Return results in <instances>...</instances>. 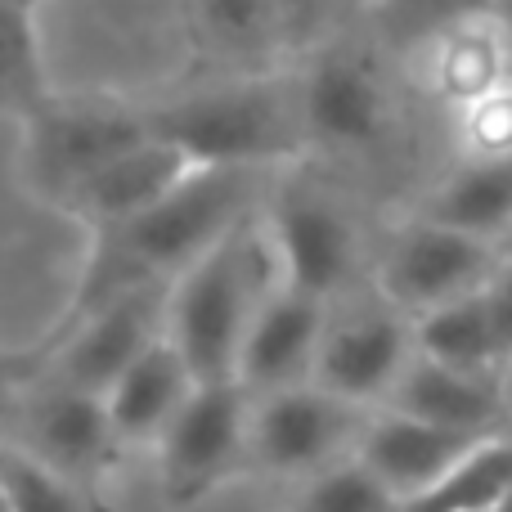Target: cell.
Segmentation results:
<instances>
[{"instance_id":"9a60e30c","label":"cell","mask_w":512,"mask_h":512,"mask_svg":"<svg viewBox=\"0 0 512 512\" xmlns=\"http://www.w3.org/2000/svg\"><path fill=\"white\" fill-rule=\"evenodd\" d=\"M382 409H396V414H409L418 423L463 436H499L512 427V400L504 378L459 373L423 360V355H414V364L405 369V378L396 382V391Z\"/></svg>"},{"instance_id":"f1b7e54d","label":"cell","mask_w":512,"mask_h":512,"mask_svg":"<svg viewBox=\"0 0 512 512\" xmlns=\"http://www.w3.org/2000/svg\"><path fill=\"white\" fill-rule=\"evenodd\" d=\"M36 369H41V355L0 346V391H14V387H23V382H32Z\"/></svg>"},{"instance_id":"4fadbf2b","label":"cell","mask_w":512,"mask_h":512,"mask_svg":"<svg viewBox=\"0 0 512 512\" xmlns=\"http://www.w3.org/2000/svg\"><path fill=\"white\" fill-rule=\"evenodd\" d=\"M324 324L328 301L279 288L248 328V342L239 355V387L248 396H270V391L310 382L319 342H324Z\"/></svg>"},{"instance_id":"603a6c76","label":"cell","mask_w":512,"mask_h":512,"mask_svg":"<svg viewBox=\"0 0 512 512\" xmlns=\"http://www.w3.org/2000/svg\"><path fill=\"white\" fill-rule=\"evenodd\" d=\"M0 490L9 512H104L81 481L54 472L18 441H0Z\"/></svg>"},{"instance_id":"e575fe53","label":"cell","mask_w":512,"mask_h":512,"mask_svg":"<svg viewBox=\"0 0 512 512\" xmlns=\"http://www.w3.org/2000/svg\"><path fill=\"white\" fill-rule=\"evenodd\" d=\"M499 512H512V495L504 499V504H499Z\"/></svg>"},{"instance_id":"277c9868","label":"cell","mask_w":512,"mask_h":512,"mask_svg":"<svg viewBox=\"0 0 512 512\" xmlns=\"http://www.w3.org/2000/svg\"><path fill=\"white\" fill-rule=\"evenodd\" d=\"M149 135L144 108H126L117 99H45L27 117V176L45 198L63 203Z\"/></svg>"},{"instance_id":"e0dca14e","label":"cell","mask_w":512,"mask_h":512,"mask_svg":"<svg viewBox=\"0 0 512 512\" xmlns=\"http://www.w3.org/2000/svg\"><path fill=\"white\" fill-rule=\"evenodd\" d=\"M301 113H306L310 140L373 144L387 122V99L364 59L324 54L301 81Z\"/></svg>"},{"instance_id":"836d02e7","label":"cell","mask_w":512,"mask_h":512,"mask_svg":"<svg viewBox=\"0 0 512 512\" xmlns=\"http://www.w3.org/2000/svg\"><path fill=\"white\" fill-rule=\"evenodd\" d=\"M499 252H504V256H512V234H508V239H504V248H499Z\"/></svg>"},{"instance_id":"5bb4252c","label":"cell","mask_w":512,"mask_h":512,"mask_svg":"<svg viewBox=\"0 0 512 512\" xmlns=\"http://www.w3.org/2000/svg\"><path fill=\"white\" fill-rule=\"evenodd\" d=\"M18 445L32 450L36 459H45L54 472L86 486L90 477L113 468L117 450H122V436H117L104 396H90V391L54 382L50 391H41L32 400V409H27V441Z\"/></svg>"},{"instance_id":"cb8c5ba5","label":"cell","mask_w":512,"mask_h":512,"mask_svg":"<svg viewBox=\"0 0 512 512\" xmlns=\"http://www.w3.org/2000/svg\"><path fill=\"white\" fill-rule=\"evenodd\" d=\"M41 90V41H36L32 14L0 0V99H27V108H41Z\"/></svg>"},{"instance_id":"4316f807","label":"cell","mask_w":512,"mask_h":512,"mask_svg":"<svg viewBox=\"0 0 512 512\" xmlns=\"http://www.w3.org/2000/svg\"><path fill=\"white\" fill-rule=\"evenodd\" d=\"M486 310H490V324H495V342H499L504 373H508V364H512V256H504V261H499V270L490 274Z\"/></svg>"},{"instance_id":"7c38bea8","label":"cell","mask_w":512,"mask_h":512,"mask_svg":"<svg viewBox=\"0 0 512 512\" xmlns=\"http://www.w3.org/2000/svg\"><path fill=\"white\" fill-rule=\"evenodd\" d=\"M481 441H490V436L445 432V427L418 423V418L396 414V409H378V414H369V427H364V436H360L355 459H360L400 504H414L427 490L441 486Z\"/></svg>"},{"instance_id":"2e32d148","label":"cell","mask_w":512,"mask_h":512,"mask_svg":"<svg viewBox=\"0 0 512 512\" xmlns=\"http://www.w3.org/2000/svg\"><path fill=\"white\" fill-rule=\"evenodd\" d=\"M512 81V41L495 18H463L427 32L423 86L454 113L495 95Z\"/></svg>"},{"instance_id":"d590c367","label":"cell","mask_w":512,"mask_h":512,"mask_svg":"<svg viewBox=\"0 0 512 512\" xmlns=\"http://www.w3.org/2000/svg\"><path fill=\"white\" fill-rule=\"evenodd\" d=\"M0 512H9V504H5V490H0Z\"/></svg>"},{"instance_id":"d6986e66","label":"cell","mask_w":512,"mask_h":512,"mask_svg":"<svg viewBox=\"0 0 512 512\" xmlns=\"http://www.w3.org/2000/svg\"><path fill=\"white\" fill-rule=\"evenodd\" d=\"M423 221L504 248L512 234V158H463L450 180L427 198Z\"/></svg>"},{"instance_id":"8d00e7d4","label":"cell","mask_w":512,"mask_h":512,"mask_svg":"<svg viewBox=\"0 0 512 512\" xmlns=\"http://www.w3.org/2000/svg\"><path fill=\"white\" fill-rule=\"evenodd\" d=\"M508 41H512V32H508Z\"/></svg>"},{"instance_id":"d6a6232c","label":"cell","mask_w":512,"mask_h":512,"mask_svg":"<svg viewBox=\"0 0 512 512\" xmlns=\"http://www.w3.org/2000/svg\"><path fill=\"white\" fill-rule=\"evenodd\" d=\"M504 387H508V400H512V364H508V373H504Z\"/></svg>"},{"instance_id":"4dcf8cb0","label":"cell","mask_w":512,"mask_h":512,"mask_svg":"<svg viewBox=\"0 0 512 512\" xmlns=\"http://www.w3.org/2000/svg\"><path fill=\"white\" fill-rule=\"evenodd\" d=\"M495 23L504 27V32H512V0H499V9H495Z\"/></svg>"},{"instance_id":"ac0fdd59","label":"cell","mask_w":512,"mask_h":512,"mask_svg":"<svg viewBox=\"0 0 512 512\" xmlns=\"http://www.w3.org/2000/svg\"><path fill=\"white\" fill-rule=\"evenodd\" d=\"M194 391L198 378L189 373L185 355L176 351L171 337H162L117 378V387L104 400L122 445H158Z\"/></svg>"},{"instance_id":"ffe728a7","label":"cell","mask_w":512,"mask_h":512,"mask_svg":"<svg viewBox=\"0 0 512 512\" xmlns=\"http://www.w3.org/2000/svg\"><path fill=\"white\" fill-rule=\"evenodd\" d=\"M414 342L418 355L432 364L477 373V378H504V355H499L495 324L486 310V288L414 319Z\"/></svg>"},{"instance_id":"484cf974","label":"cell","mask_w":512,"mask_h":512,"mask_svg":"<svg viewBox=\"0 0 512 512\" xmlns=\"http://www.w3.org/2000/svg\"><path fill=\"white\" fill-rule=\"evenodd\" d=\"M454 131H459L463 158H512V81L463 113H454Z\"/></svg>"},{"instance_id":"83f0119b","label":"cell","mask_w":512,"mask_h":512,"mask_svg":"<svg viewBox=\"0 0 512 512\" xmlns=\"http://www.w3.org/2000/svg\"><path fill=\"white\" fill-rule=\"evenodd\" d=\"M418 9L427 14V23L445 27V23H463V18H495L499 0H418Z\"/></svg>"},{"instance_id":"6da1fadb","label":"cell","mask_w":512,"mask_h":512,"mask_svg":"<svg viewBox=\"0 0 512 512\" xmlns=\"http://www.w3.org/2000/svg\"><path fill=\"white\" fill-rule=\"evenodd\" d=\"M261 198V171H194L167 203L117 230L95 234L72 297L68 324L144 288H171L221 239H230Z\"/></svg>"},{"instance_id":"5b68a950","label":"cell","mask_w":512,"mask_h":512,"mask_svg":"<svg viewBox=\"0 0 512 512\" xmlns=\"http://www.w3.org/2000/svg\"><path fill=\"white\" fill-rule=\"evenodd\" d=\"M364 427L369 409H355L315 382H301L288 391L252 396L248 459L279 477H319L355 459Z\"/></svg>"},{"instance_id":"9c48e42d","label":"cell","mask_w":512,"mask_h":512,"mask_svg":"<svg viewBox=\"0 0 512 512\" xmlns=\"http://www.w3.org/2000/svg\"><path fill=\"white\" fill-rule=\"evenodd\" d=\"M167 306L171 288H144L90 310L86 319L63 328L59 351V382L63 387L108 396L126 369L167 337Z\"/></svg>"},{"instance_id":"8992f818","label":"cell","mask_w":512,"mask_h":512,"mask_svg":"<svg viewBox=\"0 0 512 512\" xmlns=\"http://www.w3.org/2000/svg\"><path fill=\"white\" fill-rule=\"evenodd\" d=\"M499 261H504V252L495 243L468 239V234L445 230V225L418 216L414 225H405L391 239L378 270V288L382 301L396 306L400 315L423 319L432 310L450 306V301L481 292L490 283V274L499 270Z\"/></svg>"},{"instance_id":"52a82bcc","label":"cell","mask_w":512,"mask_h":512,"mask_svg":"<svg viewBox=\"0 0 512 512\" xmlns=\"http://www.w3.org/2000/svg\"><path fill=\"white\" fill-rule=\"evenodd\" d=\"M248 427H252V396L239 382L198 387L189 405L176 414L167 436L158 441L162 490L176 508L207 499L234 468L248 459Z\"/></svg>"},{"instance_id":"7402d4cb","label":"cell","mask_w":512,"mask_h":512,"mask_svg":"<svg viewBox=\"0 0 512 512\" xmlns=\"http://www.w3.org/2000/svg\"><path fill=\"white\" fill-rule=\"evenodd\" d=\"M512 495V432L481 441L450 477L423 499L405 504V512H499Z\"/></svg>"},{"instance_id":"74e56055","label":"cell","mask_w":512,"mask_h":512,"mask_svg":"<svg viewBox=\"0 0 512 512\" xmlns=\"http://www.w3.org/2000/svg\"><path fill=\"white\" fill-rule=\"evenodd\" d=\"M508 432H512V427H508Z\"/></svg>"},{"instance_id":"44dd1931","label":"cell","mask_w":512,"mask_h":512,"mask_svg":"<svg viewBox=\"0 0 512 512\" xmlns=\"http://www.w3.org/2000/svg\"><path fill=\"white\" fill-rule=\"evenodd\" d=\"M189 18L207 50L234 63H265L283 45L274 0H189Z\"/></svg>"},{"instance_id":"ba28073f","label":"cell","mask_w":512,"mask_h":512,"mask_svg":"<svg viewBox=\"0 0 512 512\" xmlns=\"http://www.w3.org/2000/svg\"><path fill=\"white\" fill-rule=\"evenodd\" d=\"M414 355L418 342L409 315H400L387 301L351 306L346 315L324 324V342H319L310 382L355 409H373L391 400Z\"/></svg>"},{"instance_id":"d4e9b609","label":"cell","mask_w":512,"mask_h":512,"mask_svg":"<svg viewBox=\"0 0 512 512\" xmlns=\"http://www.w3.org/2000/svg\"><path fill=\"white\" fill-rule=\"evenodd\" d=\"M301 512H405V504L360 459H346L310 481Z\"/></svg>"},{"instance_id":"f546056e","label":"cell","mask_w":512,"mask_h":512,"mask_svg":"<svg viewBox=\"0 0 512 512\" xmlns=\"http://www.w3.org/2000/svg\"><path fill=\"white\" fill-rule=\"evenodd\" d=\"M319 5H324V0H274V9H279V23H283V36L301 32V27H306L310 18L319 14Z\"/></svg>"},{"instance_id":"3957f363","label":"cell","mask_w":512,"mask_h":512,"mask_svg":"<svg viewBox=\"0 0 512 512\" xmlns=\"http://www.w3.org/2000/svg\"><path fill=\"white\" fill-rule=\"evenodd\" d=\"M144 117L158 140L207 171H270L310 140L301 86L274 77L225 81L176 104L144 108Z\"/></svg>"},{"instance_id":"30bf717a","label":"cell","mask_w":512,"mask_h":512,"mask_svg":"<svg viewBox=\"0 0 512 512\" xmlns=\"http://www.w3.org/2000/svg\"><path fill=\"white\" fill-rule=\"evenodd\" d=\"M274 256H279L283 288L306 292L315 301H333L355 270V230L324 194L315 189H279L270 198Z\"/></svg>"},{"instance_id":"7a4b0ae2","label":"cell","mask_w":512,"mask_h":512,"mask_svg":"<svg viewBox=\"0 0 512 512\" xmlns=\"http://www.w3.org/2000/svg\"><path fill=\"white\" fill-rule=\"evenodd\" d=\"M283 288L265 221H243L185 279L171 283L167 337L185 355L198 387L239 382V355L252 319Z\"/></svg>"},{"instance_id":"1f68e13d","label":"cell","mask_w":512,"mask_h":512,"mask_svg":"<svg viewBox=\"0 0 512 512\" xmlns=\"http://www.w3.org/2000/svg\"><path fill=\"white\" fill-rule=\"evenodd\" d=\"M9 5H18V9H27V14H36V9L45 5V0H9Z\"/></svg>"},{"instance_id":"8fae6325","label":"cell","mask_w":512,"mask_h":512,"mask_svg":"<svg viewBox=\"0 0 512 512\" xmlns=\"http://www.w3.org/2000/svg\"><path fill=\"white\" fill-rule=\"evenodd\" d=\"M194 171H203V167H194L176 144L149 135L131 153H122L104 171H95L86 185H77L59 207L68 216H77L90 234H104V230L135 221V216L153 212L158 203H167Z\"/></svg>"}]
</instances>
